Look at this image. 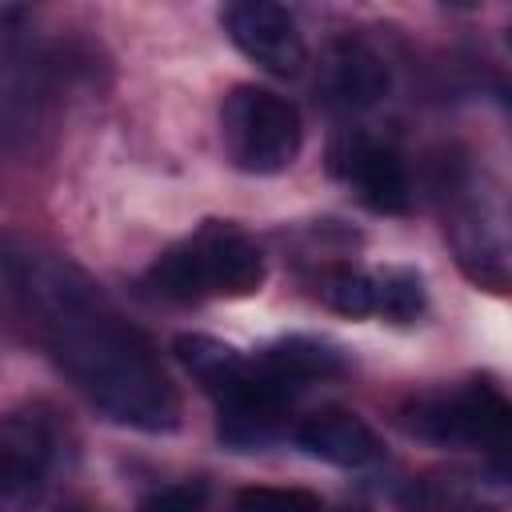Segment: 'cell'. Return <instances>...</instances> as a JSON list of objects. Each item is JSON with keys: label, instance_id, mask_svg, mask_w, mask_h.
Masks as SVG:
<instances>
[{"label": "cell", "instance_id": "6da1fadb", "mask_svg": "<svg viewBox=\"0 0 512 512\" xmlns=\"http://www.w3.org/2000/svg\"><path fill=\"white\" fill-rule=\"evenodd\" d=\"M0 264L8 292L96 408L144 432L176 428L180 404L148 340L76 268L40 252H4Z\"/></svg>", "mask_w": 512, "mask_h": 512}, {"label": "cell", "instance_id": "7a4b0ae2", "mask_svg": "<svg viewBox=\"0 0 512 512\" xmlns=\"http://www.w3.org/2000/svg\"><path fill=\"white\" fill-rule=\"evenodd\" d=\"M156 292L172 300H204V296H252L264 284L260 248L232 224H204L196 236L172 244L148 268Z\"/></svg>", "mask_w": 512, "mask_h": 512}, {"label": "cell", "instance_id": "3957f363", "mask_svg": "<svg viewBox=\"0 0 512 512\" xmlns=\"http://www.w3.org/2000/svg\"><path fill=\"white\" fill-rule=\"evenodd\" d=\"M220 124H224V144L232 164L256 176L284 172L296 160L300 136H304L296 104L256 84L232 88V96L224 100Z\"/></svg>", "mask_w": 512, "mask_h": 512}, {"label": "cell", "instance_id": "277c9868", "mask_svg": "<svg viewBox=\"0 0 512 512\" xmlns=\"http://www.w3.org/2000/svg\"><path fill=\"white\" fill-rule=\"evenodd\" d=\"M412 432L440 444H476L500 452L508 444V404L500 392L472 384L464 392L424 400L412 412Z\"/></svg>", "mask_w": 512, "mask_h": 512}, {"label": "cell", "instance_id": "5b68a950", "mask_svg": "<svg viewBox=\"0 0 512 512\" xmlns=\"http://www.w3.org/2000/svg\"><path fill=\"white\" fill-rule=\"evenodd\" d=\"M224 28L232 44L256 60L272 76H296L304 68V36L296 28V16L268 0H240L224 8Z\"/></svg>", "mask_w": 512, "mask_h": 512}, {"label": "cell", "instance_id": "8992f818", "mask_svg": "<svg viewBox=\"0 0 512 512\" xmlns=\"http://www.w3.org/2000/svg\"><path fill=\"white\" fill-rule=\"evenodd\" d=\"M48 472V432L36 420H0V512H28Z\"/></svg>", "mask_w": 512, "mask_h": 512}, {"label": "cell", "instance_id": "52a82bcc", "mask_svg": "<svg viewBox=\"0 0 512 512\" xmlns=\"http://www.w3.org/2000/svg\"><path fill=\"white\" fill-rule=\"evenodd\" d=\"M296 444L308 456L328 460L336 468H360V464L376 460V452H380L372 428L356 412H344V408H320V412L304 416L296 428Z\"/></svg>", "mask_w": 512, "mask_h": 512}, {"label": "cell", "instance_id": "ba28073f", "mask_svg": "<svg viewBox=\"0 0 512 512\" xmlns=\"http://www.w3.org/2000/svg\"><path fill=\"white\" fill-rule=\"evenodd\" d=\"M324 84L344 108H372L388 92V64L360 40H336L324 60Z\"/></svg>", "mask_w": 512, "mask_h": 512}, {"label": "cell", "instance_id": "9c48e42d", "mask_svg": "<svg viewBox=\"0 0 512 512\" xmlns=\"http://www.w3.org/2000/svg\"><path fill=\"white\" fill-rule=\"evenodd\" d=\"M348 176L356 180L360 200L372 212H404L408 208V172L392 148L356 144L348 152Z\"/></svg>", "mask_w": 512, "mask_h": 512}, {"label": "cell", "instance_id": "30bf717a", "mask_svg": "<svg viewBox=\"0 0 512 512\" xmlns=\"http://www.w3.org/2000/svg\"><path fill=\"white\" fill-rule=\"evenodd\" d=\"M276 380H284L288 388L304 384V380H316V376H332L340 372V352L324 340H312V336H288L280 344H272L260 360Z\"/></svg>", "mask_w": 512, "mask_h": 512}, {"label": "cell", "instance_id": "8fae6325", "mask_svg": "<svg viewBox=\"0 0 512 512\" xmlns=\"http://www.w3.org/2000/svg\"><path fill=\"white\" fill-rule=\"evenodd\" d=\"M176 356L208 392H220L248 364L244 356H236V348H228V344H220L212 336H180L176 340Z\"/></svg>", "mask_w": 512, "mask_h": 512}, {"label": "cell", "instance_id": "7c38bea8", "mask_svg": "<svg viewBox=\"0 0 512 512\" xmlns=\"http://www.w3.org/2000/svg\"><path fill=\"white\" fill-rule=\"evenodd\" d=\"M372 288H376V312H384L396 324L416 320L424 308V284L408 268H392L384 276H372Z\"/></svg>", "mask_w": 512, "mask_h": 512}, {"label": "cell", "instance_id": "4fadbf2b", "mask_svg": "<svg viewBox=\"0 0 512 512\" xmlns=\"http://www.w3.org/2000/svg\"><path fill=\"white\" fill-rule=\"evenodd\" d=\"M324 300L328 308L344 312V316H368L376 312V288H372V276L364 272H352V268H340L324 280Z\"/></svg>", "mask_w": 512, "mask_h": 512}, {"label": "cell", "instance_id": "5bb4252c", "mask_svg": "<svg viewBox=\"0 0 512 512\" xmlns=\"http://www.w3.org/2000/svg\"><path fill=\"white\" fill-rule=\"evenodd\" d=\"M236 512H324L320 496L308 488H240L236 496Z\"/></svg>", "mask_w": 512, "mask_h": 512}, {"label": "cell", "instance_id": "9a60e30c", "mask_svg": "<svg viewBox=\"0 0 512 512\" xmlns=\"http://www.w3.org/2000/svg\"><path fill=\"white\" fill-rule=\"evenodd\" d=\"M200 500H204L200 484H168V488L152 492L140 504V512H200Z\"/></svg>", "mask_w": 512, "mask_h": 512}, {"label": "cell", "instance_id": "2e32d148", "mask_svg": "<svg viewBox=\"0 0 512 512\" xmlns=\"http://www.w3.org/2000/svg\"><path fill=\"white\" fill-rule=\"evenodd\" d=\"M64 512H84V508H64Z\"/></svg>", "mask_w": 512, "mask_h": 512}]
</instances>
